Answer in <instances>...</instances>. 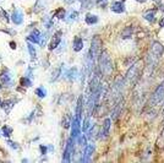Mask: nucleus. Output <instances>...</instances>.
I'll use <instances>...</instances> for the list:
<instances>
[{"mask_svg":"<svg viewBox=\"0 0 164 163\" xmlns=\"http://www.w3.org/2000/svg\"><path fill=\"white\" fill-rule=\"evenodd\" d=\"M99 71L104 76H110L113 72V61L108 52H102L99 55Z\"/></svg>","mask_w":164,"mask_h":163,"instance_id":"1","label":"nucleus"},{"mask_svg":"<svg viewBox=\"0 0 164 163\" xmlns=\"http://www.w3.org/2000/svg\"><path fill=\"white\" fill-rule=\"evenodd\" d=\"M142 68H144V63L141 60L136 61V63L129 69V71H127V74H126V81L129 82L130 85L135 83V82L139 80V76H140V74H141Z\"/></svg>","mask_w":164,"mask_h":163,"instance_id":"2","label":"nucleus"},{"mask_svg":"<svg viewBox=\"0 0 164 163\" xmlns=\"http://www.w3.org/2000/svg\"><path fill=\"white\" fill-rule=\"evenodd\" d=\"M164 98V82H162L157 88L156 91L153 92V95L151 96L149 98V105L151 107H156L157 104L162 102V100Z\"/></svg>","mask_w":164,"mask_h":163,"instance_id":"3","label":"nucleus"},{"mask_svg":"<svg viewBox=\"0 0 164 163\" xmlns=\"http://www.w3.org/2000/svg\"><path fill=\"white\" fill-rule=\"evenodd\" d=\"M74 142H75V139H72V137H70L67 140L65 151H64V157H62V161L64 162H70V157L74 153Z\"/></svg>","mask_w":164,"mask_h":163,"instance_id":"4","label":"nucleus"},{"mask_svg":"<svg viewBox=\"0 0 164 163\" xmlns=\"http://www.w3.org/2000/svg\"><path fill=\"white\" fill-rule=\"evenodd\" d=\"M163 52H164V47L162 43H159V42H153L152 43V45H151V55L153 58L159 59L162 57Z\"/></svg>","mask_w":164,"mask_h":163,"instance_id":"5","label":"nucleus"},{"mask_svg":"<svg viewBox=\"0 0 164 163\" xmlns=\"http://www.w3.org/2000/svg\"><path fill=\"white\" fill-rule=\"evenodd\" d=\"M101 47H102V41L98 36H94L92 43H91V49H89V53L96 58L99 53H101Z\"/></svg>","mask_w":164,"mask_h":163,"instance_id":"6","label":"nucleus"},{"mask_svg":"<svg viewBox=\"0 0 164 163\" xmlns=\"http://www.w3.org/2000/svg\"><path fill=\"white\" fill-rule=\"evenodd\" d=\"M62 31H57V32L53 35V37H52V40H50V43H49V50H54L55 48H58V45H59L60 42H62Z\"/></svg>","mask_w":164,"mask_h":163,"instance_id":"7","label":"nucleus"},{"mask_svg":"<svg viewBox=\"0 0 164 163\" xmlns=\"http://www.w3.org/2000/svg\"><path fill=\"white\" fill-rule=\"evenodd\" d=\"M93 152H94V145H93V143L86 145L84 152H83V158L81 160L82 162H88V161H91V157H92Z\"/></svg>","mask_w":164,"mask_h":163,"instance_id":"8","label":"nucleus"},{"mask_svg":"<svg viewBox=\"0 0 164 163\" xmlns=\"http://www.w3.org/2000/svg\"><path fill=\"white\" fill-rule=\"evenodd\" d=\"M110 10L115 14H123L125 12V4L124 1H113L110 5Z\"/></svg>","mask_w":164,"mask_h":163,"instance_id":"9","label":"nucleus"},{"mask_svg":"<svg viewBox=\"0 0 164 163\" xmlns=\"http://www.w3.org/2000/svg\"><path fill=\"white\" fill-rule=\"evenodd\" d=\"M110 126H112V119L110 118H107L104 120V123H103V128L102 130H101V139H107L108 137Z\"/></svg>","mask_w":164,"mask_h":163,"instance_id":"10","label":"nucleus"},{"mask_svg":"<svg viewBox=\"0 0 164 163\" xmlns=\"http://www.w3.org/2000/svg\"><path fill=\"white\" fill-rule=\"evenodd\" d=\"M11 21H12L15 25H21V23L23 22V14H22V11L19 10V9H16V10L12 12V15H11Z\"/></svg>","mask_w":164,"mask_h":163,"instance_id":"11","label":"nucleus"},{"mask_svg":"<svg viewBox=\"0 0 164 163\" xmlns=\"http://www.w3.org/2000/svg\"><path fill=\"white\" fill-rule=\"evenodd\" d=\"M17 102V100H5L4 102H1V104H0V107L9 114L10 112H11V109L14 108V105H15V103Z\"/></svg>","mask_w":164,"mask_h":163,"instance_id":"12","label":"nucleus"},{"mask_svg":"<svg viewBox=\"0 0 164 163\" xmlns=\"http://www.w3.org/2000/svg\"><path fill=\"white\" fill-rule=\"evenodd\" d=\"M0 77H1V81H2L4 85L11 86V85H12V82H14V76H12V74H11L9 70H6V71H5V74H2Z\"/></svg>","mask_w":164,"mask_h":163,"instance_id":"13","label":"nucleus"},{"mask_svg":"<svg viewBox=\"0 0 164 163\" xmlns=\"http://www.w3.org/2000/svg\"><path fill=\"white\" fill-rule=\"evenodd\" d=\"M27 41L31 43H39L41 42V32L38 30H34L33 32H31V35L27 37Z\"/></svg>","mask_w":164,"mask_h":163,"instance_id":"14","label":"nucleus"},{"mask_svg":"<svg viewBox=\"0 0 164 163\" xmlns=\"http://www.w3.org/2000/svg\"><path fill=\"white\" fill-rule=\"evenodd\" d=\"M156 12H157V10L156 9H152V10H148V11H146V14H144V20H147L148 22H151V23H153L154 21H156Z\"/></svg>","mask_w":164,"mask_h":163,"instance_id":"15","label":"nucleus"},{"mask_svg":"<svg viewBox=\"0 0 164 163\" xmlns=\"http://www.w3.org/2000/svg\"><path fill=\"white\" fill-rule=\"evenodd\" d=\"M132 32H134V27H132V26L125 27L123 30V32H121V38H123V40H129V38H131Z\"/></svg>","mask_w":164,"mask_h":163,"instance_id":"16","label":"nucleus"},{"mask_svg":"<svg viewBox=\"0 0 164 163\" xmlns=\"http://www.w3.org/2000/svg\"><path fill=\"white\" fill-rule=\"evenodd\" d=\"M83 103V100H82V97L79 98V101H77V107H76V120H79V122L81 123V115H82V104Z\"/></svg>","mask_w":164,"mask_h":163,"instance_id":"17","label":"nucleus"},{"mask_svg":"<svg viewBox=\"0 0 164 163\" xmlns=\"http://www.w3.org/2000/svg\"><path fill=\"white\" fill-rule=\"evenodd\" d=\"M72 48H74L75 52H81L82 49H83V41H82V38L76 37L74 40V47Z\"/></svg>","mask_w":164,"mask_h":163,"instance_id":"18","label":"nucleus"},{"mask_svg":"<svg viewBox=\"0 0 164 163\" xmlns=\"http://www.w3.org/2000/svg\"><path fill=\"white\" fill-rule=\"evenodd\" d=\"M71 123H72V117L70 115V114H66V115H64L62 117V125L64 129H69L70 128V125H71Z\"/></svg>","mask_w":164,"mask_h":163,"instance_id":"19","label":"nucleus"},{"mask_svg":"<svg viewBox=\"0 0 164 163\" xmlns=\"http://www.w3.org/2000/svg\"><path fill=\"white\" fill-rule=\"evenodd\" d=\"M84 21L87 25H96L98 22V16H96L93 14H87L84 17Z\"/></svg>","mask_w":164,"mask_h":163,"instance_id":"20","label":"nucleus"},{"mask_svg":"<svg viewBox=\"0 0 164 163\" xmlns=\"http://www.w3.org/2000/svg\"><path fill=\"white\" fill-rule=\"evenodd\" d=\"M12 131H14L12 128L9 126V125H2V128H1V133H2V135L5 137H10L11 134H12Z\"/></svg>","mask_w":164,"mask_h":163,"instance_id":"21","label":"nucleus"},{"mask_svg":"<svg viewBox=\"0 0 164 163\" xmlns=\"http://www.w3.org/2000/svg\"><path fill=\"white\" fill-rule=\"evenodd\" d=\"M62 75V68L60 66H58L53 72H52V77H50V82H54L57 81L58 79H59V76Z\"/></svg>","mask_w":164,"mask_h":163,"instance_id":"22","label":"nucleus"},{"mask_svg":"<svg viewBox=\"0 0 164 163\" xmlns=\"http://www.w3.org/2000/svg\"><path fill=\"white\" fill-rule=\"evenodd\" d=\"M65 9H62V7H59V9H57L54 12H53V16L54 17H58V19H65Z\"/></svg>","mask_w":164,"mask_h":163,"instance_id":"23","label":"nucleus"},{"mask_svg":"<svg viewBox=\"0 0 164 163\" xmlns=\"http://www.w3.org/2000/svg\"><path fill=\"white\" fill-rule=\"evenodd\" d=\"M66 76H67V79H69V80H75V79H76V76H77V69H76V68L70 69V70L67 71Z\"/></svg>","mask_w":164,"mask_h":163,"instance_id":"24","label":"nucleus"},{"mask_svg":"<svg viewBox=\"0 0 164 163\" xmlns=\"http://www.w3.org/2000/svg\"><path fill=\"white\" fill-rule=\"evenodd\" d=\"M36 95L39 97V98H44V97H47V90L43 87V86H41V87H38V88H36Z\"/></svg>","mask_w":164,"mask_h":163,"instance_id":"25","label":"nucleus"},{"mask_svg":"<svg viewBox=\"0 0 164 163\" xmlns=\"http://www.w3.org/2000/svg\"><path fill=\"white\" fill-rule=\"evenodd\" d=\"M21 85L25 86V87H31L32 86V80L28 77V76H23L21 79Z\"/></svg>","mask_w":164,"mask_h":163,"instance_id":"26","label":"nucleus"},{"mask_svg":"<svg viewBox=\"0 0 164 163\" xmlns=\"http://www.w3.org/2000/svg\"><path fill=\"white\" fill-rule=\"evenodd\" d=\"M27 48H28V52H30V55L32 57V59H34L36 55H37V52H36V48L33 47V44L32 43H28L27 44Z\"/></svg>","mask_w":164,"mask_h":163,"instance_id":"27","label":"nucleus"},{"mask_svg":"<svg viewBox=\"0 0 164 163\" xmlns=\"http://www.w3.org/2000/svg\"><path fill=\"white\" fill-rule=\"evenodd\" d=\"M42 9H44V2L43 0H37L36 5H34V9H33V12H39Z\"/></svg>","mask_w":164,"mask_h":163,"instance_id":"28","label":"nucleus"},{"mask_svg":"<svg viewBox=\"0 0 164 163\" xmlns=\"http://www.w3.org/2000/svg\"><path fill=\"white\" fill-rule=\"evenodd\" d=\"M158 147H161V148H164V128L163 130H162V133H161V135H159V139H158Z\"/></svg>","mask_w":164,"mask_h":163,"instance_id":"29","label":"nucleus"},{"mask_svg":"<svg viewBox=\"0 0 164 163\" xmlns=\"http://www.w3.org/2000/svg\"><path fill=\"white\" fill-rule=\"evenodd\" d=\"M0 17L5 21V22H9V16H7V12H6V11H5L2 7H0Z\"/></svg>","mask_w":164,"mask_h":163,"instance_id":"30","label":"nucleus"},{"mask_svg":"<svg viewBox=\"0 0 164 163\" xmlns=\"http://www.w3.org/2000/svg\"><path fill=\"white\" fill-rule=\"evenodd\" d=\"M77 16H79V12H77V11H72V12L69 15V22L76 21L77 20Z\"/></svg>","mask_w":164,"mask_h":163,"instance_id":"31","label":"nucleus"},{"mask_svg":"<svg viewBox=\"0 0 164 163\" xmlns=\"http://www.w3.org/2000/svg\"><path fill=\"white\" fill-rule=\"evenodd\" d=\"M77 139H79V143H80L81 146H86V145H87V143H86V141H87V137H86L84 135H80Z\"/></svg>","mask_w":164,"mask_h":163,"instance_id":"32","label":"nucleus"},{"mask_svg":"<svg viewBox=\"0 0 164 163\" xmlns=\"http://www.w3.org/2000/svg\"><path fill=\"white\" fill-rule=\"evenodd\" d=\"M7 145L11 147V148H14V150H19L20 148V146H19V143L17 142H14V141H10V140H7Z\"/></svg>","mask_w":164,"mask_h":163,"instance_id":"33","label":"nucleus"},{"mask_svg":"<svg viewBox=\"0 0 164 163\" xmlns=\"http://www.w3.org/2000/svg\"><path fill=\"white\" fill-rule=\"evenodd\" d=\"M97 6H105L107 5V0H94Z\"/></svg>","mask_w":164,"mask_h":163,"instance_id":"34","label":"nucleus"},{"mask_svg":"<svg viewBox=\"0 0 164 163\" xmlns=\"http://www.w3.org/2000/svg\"><path fill=\"white\" fill-rule=\"evenodd\" d=\"M45 41H47V33H45L44 36H41V42H39V44L42 45V48L45 45Z\"/></svg>","mask_w":164,"mask_h":163,"instance_id":"35","label":"nucleus"},{"mask_svg":"<svg viewBox=\"0 0 164 163\" xmlns=\"http://www.w3.org/2000/svg\"><path fill=\"white\" fill-rule=\"evenodd\" d=\"M39 150H41L42 155H47V146L41 145V146H39Z\"/></svg>","mask_w":164,"mask_h":163,"instance_id":"36","label":"nucleus"},{"mask_svg":"<svg viewBox=\"0 0 164 163\" xmlns=\"http://www.w3.org/2000/svg\"><path fill=\"white\" fill-rule=\"evenodd\" d=\"M45 26H47V28H50V27L53 26V21L50 20V19H47V22H45Z\"/></svg>","mask_w":164,"mask_h":163,"instance_id":"37","label":"nucleus"},{"mask_svg":"<svg viewBox=\"0 0 164 163\" xmlns=\"http://www.w3.org/2000/svg\"><path fill=\"white\" fill-rule=\"evenodd\" d=\"M10 45H11V49H16V43L15 42H11Z\"/></svg>","mask_w":164,"mask_h":163,"instance_id":"38","label":"nucleus"},{"mask_svg":"<svg viewBox=\"0 0 164 163\" xmlns=\"http://www.w3.org/2000/svg\"><path fill=\"white\" fill-rule=\"evenodd\" d=\"M159 26H161V27H164V17H162L161 21H159Z\"/></svg>","mask_w":164,"mask_h":163,"instance_id":"39","label":"nucleus"},{"mask_svg":"<svg viewBox=\"0 0 164 163\" xmlns=\"http://www.w3.org/2000/svg\"><path fill=\"white\" fill-rule=\"evenodd\" d=\"M136 1H139V2H144L146 0H136Z\"/></svg>","mask_w":164,"mask_h":163,"instance_id":"40","label":"nucleus"},{"mask_svg":"<svg viewBox=\"0 0 164 163\" xmlns=\"http://www.w3.org/2000/svg\"><path fill=\"white\" fill-rule=\"evenodd\" d=\"M1 88H2V86H1V85H0V90H1Z\"/></svg>","mask_w":164,"mask_h":163,"instance_id":"41","label":"nucleus"},{"mask_svg":"<svg viewBox=\"0 0 164 163\" xmlns=\"http://www.w3.org/2000/svg\"><path fill=\"white\" fill-rule=\"evenodd\" d=\"M0 104H1V100H0Z\"/></svg>","mask_w":164,"mask_h":163,"instance_id":"42","label":"nucleus"}]
</instances>
